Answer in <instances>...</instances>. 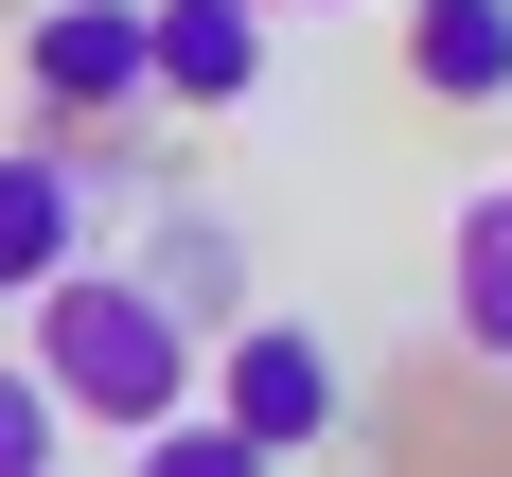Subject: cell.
<instances>
[{
	"label": "cell",
	"instance_id": "cell-1",
	"mask_svg": "<svg viewBox=\"0 0 512 477\" xmlns=\"http://www.w3.org/2000/svg\"><path fill=\"white\" fill-rule=\"evenodd\" d=\"M36 389H53V424H195V318L159 301V265H71V283H36Z\"/></svg>",
	"mask_w": 512,
	"mask_h": 477
},
{
	"label": "cell",
	"instance_id": "cell-8",
	"mask_svg": "<svg viewBox=\"0 0 512 477\" xmlns=\"http://www.w3.org/2000/svg\"><path fill=\"white\" fill-rule=\"evenodd\" d=\"M0 477H71V424H53V389L18 354H0Z\"/></svg>",
	"mask_w": 512,
	"mask_h": 477
},
{
	"label": "cell",
	"instance_id": "cell-10",
	"mask_svg": "<svg viewBox=\"0 0 512 477\" xmlns=\"http://www.w3.org/2000/svg\"><path fill=\"white\" fill-rule=\"evenodd\" d=\"M248 18H283V0H248Z\"/></svg>",
	"mask_w": 512,
	"mask_h": 477
},
{
	"label": "cell",
	"instance_id": "cell-4",
	"mask_svg": "<svg viewBox=\"0 0 512 477\" xmlns=\"http://www.w3.org/2000/svg\"><path fill=\"white\" fill-rule=\"evenodd\" d=\"M265 89V18L248 0H142V106H248Z\"/></svg>",
	"mask_w": 512,
	"mask_h": 477
},
{
	"label": "cell",
	"instance_id": "cell-6",
	"mask_svg": "<svg viewBox=\"0 0 512 477\" xmlns=\"http://www.w3.org/2000/svg\"><path fill=\"white\" fill-rule=\"evenodd\" d=\"M407 89L424 106H512V0H407Z\"/></svg>",
	"mask_w": 512,
	"mask_h": 477
},
{
	"label": "cell",
	"instance_id": "cell-5",
	"mask_svg": "<svg viewBox=\"0 0 512 477\" xmlns=\"http://www.w3.org/2000/svg\"><path fill=\"white\" fill-rule=\"evenodd\" d=\"M89 265V159L71 142H0V301H36Z\"/></svg>",
	"mask_w": 512,
	"mask_h": 477
},
{
	"label": "cell",
	"instance_id": "cell-3",
	"mask_svg": "<svg viewBox=\"0 0 512 477\" xmlns=\"http://www.w3.org/2000/svg\"><path fill=\"white\" fill-rule=\"evenodd\" d=\"M18 89H36L53 124L142 106V0H36V18H18Z\"/></svg>",
	"mask_w": 512,
	"mask_h": 477
},
{
	"label": "cell",
	"instance_id": "cell-7",
	"mask_svg": "<svg viewBox=\"0 0 512 477\" xmlns=\"http://www.w3.org/2000/svg\"><path fill=\"white\" fill-rule=\"evenodd\" d=\"M442 318H460V354L512 371V177L460 195V248H442Z\"/></svg>",
	"mask_w": 512,
	"mask_h": 477
},
{
	"label": "cell",
	"instance_id": "cell-2",
	"mask_svg": "<svg viewBox=\"0 0 512 477\" xmlns=\"http://www.w3.org/2000/svg\"><path fill=\"white\" fill-rule=\"evenodd\" d=\"M195 389H212V424H230L248 460H301V442L354 424V371H336L318 318H230V336L195 354Z\"/></svg>",
	"mask_w": 512,
	"mask_h": 477
},
{
	"label": "cell",
	"instance_id": "cell-9",
	"mask_svg": "<svg viewBox=\"0 0 512 477\" xmlns=\"http://www.w3.org/2000/svg\"><path fill=\"white\" fill-rule=\"evenodd\" d=\"M124 477H283V460H248L230 424H142V442H124Z\"/></svg>",
	"mask_w": 512,
	"mask_h": 477
}]
</instances>
